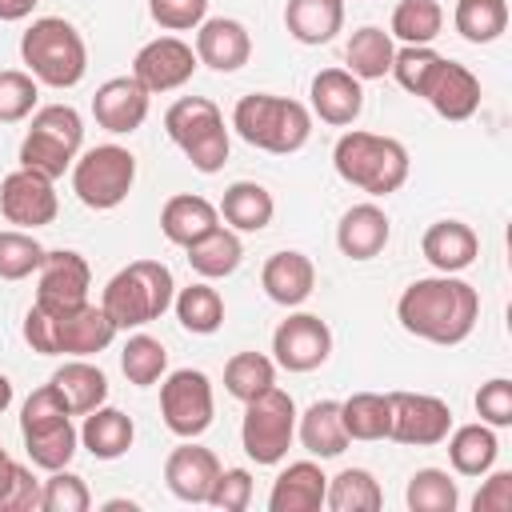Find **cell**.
I'll use <instances>...</instances> for the list:
<instances>
[{
  "mask_svg": "<svg viewBox=\"0 0 512 512\" xmlns=\"http://www.w3.org/2000/svg\"><path fill=\"white\" fill-rule=\"evenodd\" d=\"M396 320L408 336H420L428 344L452 348L464 344L480 320V292L460 280L456 272H436L412 280L396 300Z\"/></svg>",
  "mask_w": 512,
  "mask_h": 512,
  "instance_id": "1",
  "label": "cell"
},
{
  "mask_svg": "<svg viewBox=\"0 0 512 512\" xmlns=\"http://www.w3.org/2000/svg\"><path fill=\"white\" fill-rule=\"evenodd\" d=\"M332 164H336V176L368 196H392L404 188L408 180V148L396 140V136H380V132H344L332 148Z\"/></svg>",
  "mask_w": 512,
  "mask_h": 512,
  "instance_id": "2",
  "label": "cell"
},
{
  "mask_svg": "<svg viewBox=\"0 0 512 512\" xmlns=\"http://www.w3.org/2000/svg\"><path fill=\"white\" fill-rule=\"evenodd\" d=\"M232 128L244 144L272 152V156H292L308 144L312 136V112L300 100L272 96V92H252L240 96L232 108Z\"/></svg>",
  "mask_w": 512,
  "mask_h": 512,
  "instance_id": "3",
  "label": "cell"
},
{
  "mask_svg": "<svg viewBox=\"0 0 512 512\" xmlns=\"http://www.w3.org/2000/svg\"><path fill=\"white\" fill-rule=\"evenodd\" d=\"M20 60L28 64L24 72H32L36 84L64 92V88H76L84 80L88 44L76 32V24H68L64 16H40L20 36Z\"/></svg>",
  "mask_w": 512,
  "mask_h": 512,
  "instance_id": "4",
  "label": "cell"
},
{
  "mask_svg": "<svg viewBox=\"0 0 512 512\" xmlns=\"http://www.w3.org/2000/svg\"><path fill=\"white\" fill-rule=\"evenodd\" d=\"M172 296H176V280H172L168 264L132 260L104 284L100 308L108 312L116 332H128V328H144L148 320H160L172 308Z\"/></svg>",
  "mask_w": 512,
  "mask_h": 512,
  "instance_id": "5",
  "label": "cell"
},
{
  "mask_svg": "<svg viewBox=\"0 0 512 512\" xmlns=\"http://www.w3.org/2000/svg\"><path fill=\"white\" fill-rule=\"evenodd\" d=\"M20 436L28 448V460L44 472L68 468L80 444V432L72 424V408L64 404V396L56 392V384L48 380L44 388H36L24 408H20Z\"/></svg>",
  "mask_w": 512,
  "mask_h": 512,
  "instance_id": "6",
  "label": "cell"
},
{
  "mask_svg": "<svg viewBox=\"0 0 512 512\" xmlns=\"http://www.w3.org/2000/svg\"><path fill=\"white\" fill-rule=\"evenodd\" d=\"M164 132L168 140L188 156V164L204 176L220 172L228 164V128L220 108L208 96H180L168 112H164Z\"/></svg>",
  "mask_w": 512,
  "mask_h": 512,
  "instance_id": "7",
  "label": "cell"
},
{
  "mask_svg": "<svg viewBox=\"0 0 512 512\" xmlns=\"http://www.w3.org/2000/svg\"><path fill=\"white\" fill-rule=\"evenodd\" d=\"M84 144V120L72 104H44L32 112V124L20 140V168H32L48 180H60Z\"/></svg>",
  "mask_w": 512,
  "mask_h": 512,
  "instance_id": "8",
  "label": "cell"
},
{
  "mask_svg": "<svg viewBox=\"0 0 512 512\" xmlns=\"http://www.w3.org/2000/svg\"><path fill=\"white\" fill-rule=\"evenodd\" d=\"M136 184V156L120 144H96L72 160V192L84 208L112 212Z\"/></svg>",
  "mask_w": 512,
  "mask_h": 512,
  "instance_id": "9",
  "label": "cell"
},
{
  "mask_svg": "<svg viewBox=\"0 0 512 512\" xmlns=\"http://www.w3.org/2000/svg\"><path fill=\"white\" fill-rule=\"evenodd\" d=\"M296 436V404L284 388H268L256 400L244 404V424H240V444L248 452V460L272 468L288 456Z\"/></svg>",
  "mask_w": 512,
  "mask_h": 512,
  "instance_id": "10",
  "label": "cell"
},
{
  "mask_svg": "<svg viewBox=\"0 0 512 512\" xmlns=\"http://www.w3.org/2000/svg\"><path fill=\"white\" fill-rule=\"evenodd\" d=\"M212 380L200 368H176L160 384V416L180 440H196L212 428Z\"/></svg>",
  "mask_w": 512,
  "mask_h": 512,
  "instance_id": "11",
  "label": "cell"
},
{
  "mask_svg": "<svg viewBox=\"0 0 512 512\" xmlns=\"http://www.w3.org/2000/svg\"><path fill=\"white\" fill-rule=\"evenodd\" d=\"M88 288H92V268L80 252L72 248H56L44 252L40 268H36V308H44L48 316L72 312L80 304H88Z\"/></svg>",
  "mask_w": 512,
  "mask_h": 512,
  "instance_id": "12",
  "label": "cell"
},
{
  "mask_svg": "<svg viewBox=\"0 0 512 512\" xmlns=\"http://www.w3.org/2000/svg\"><path fill=\"white\" fill-rule=\"evenodd\" d=\"M388 408H392L388 440H396V444L432 448V444H444V436L452 432V408L440 396H428V392H388Z\"/></svg>",
  "mask_w": 512,
  "mask_h": 512,
  "instance_id": "13",
  "label": "cell"
},
{
  "mask_svg": "<svg viewBox=\"0 0 512 512\" xmlns=\"http://www.w3.org/2000/svg\"><path fill=\"white\" fill-rule=\"evenodd\" d=\"M56 180L32 172V168H16L0 180V212L8 224L24 228V232H36L44 224L56 220L60 212V200H56Z\"/></svg>",
  "mask_w": 512,
  "mask_h": 512,
  "instance_id": "14",
  "label": "cell"
},
{
  "mask_svg": "<svg viewBox=\"0 0 512 512\" xmlns=\"http://www.w3.org/2000/svg\"><path fill=\"white\" fill-rule=\"evenodd\" d=\"M332 356V328L312 312H292L272 332V360L288 372H312Z\"/></svg>",
  "mask_w": 512,
  "mask_h": 512,
  "instance_id": "15",
  "label": "cell"
},
{
  "mask_svg": "<svg viewBox=\"0 0 512 512\" xmlns=\"http://www.w3.org/2000/svg\"><path fill=\"white\" fill-rule=\"evenodd\" d=\"M196 48L192 44H184L180 36H156V40H148L140 52H136V60H132V76L156 96V92H176V88H184L188 80H192V72H196Z\"/></svg>",
  "mask_w": 512,
  "mask_h": 512,
  "instance_id": "16",
  "label": "cell"
},
{
  "mask_svg": "<svg viewBox=\"0 0 512 512\" xmlns=\"http://www.w3.org/2000/svg\"><path fill=\"white\" fill-rule=\"evenodd\" d=\"M148 100H152V92L128 72V76H112V80H104L100 88H96V96H92V116H96V124L104 128V132H112V136H128V132H136L144 120H148Z\"/></svg>",
  "mask_w": 512,
  "mask_h": 512,
  "instance_id": "17",
  "label": "cell"
},
{
  "mask_svg": "<svg viewBox=\"0 0 512 512\" xmlns=\"http://www.w3.org/2000/svg\"><path fill=\"white\" fill-rule=\"evenodd\" d=\"M52 320V356H96L116 340V324L100 304H80Z\"/></svg>",
  "mask_w": 512,
  "mask_h": 512,
  "instance_id": "18",
  "label": "cell"
},
{
  "mask_svg": "<svg viewBox=\"0 0 512 512\" xmlns=\"http://www.w3.org/2000/svg\"><path fill=\"white\" fill-rule=\"evenodd\" d=\"M220 476V460L212 448H200L192 440H184L180 448L168 452L164 460V484L176 500L184 504H208V492Z\"/></svg>",
  "mask_w": 512,
  "mask_h": 512,
  "instance_id": "19",
  "label": "cell"
},
{
  "mask_svg": "<svg viewBox=\"0 0 512 512\" xmlns=\"http://www.w3.org/2000/svg\"><path fill=\"white\" fill-rule=\"evenodd\" d=\"M420 100H428L440 120L460 124V120L476 116V108H480V80L472 68H464L456 60H440Z\"/></svg>",
  "mask_w": 512,
  "mask_h": 512,
  "instance_id": "20",
  "label": "cell"
},
{
  "mask_svg": "<svg viewBox=\"0 0 512 512\" xmlns=\"http://www.w3.org/2000/svg\"><path fill=\"white\" fill-rule=\"evenodd\" d=\"M360 84L364 80H356L348 68H324V72H316L312 76V88H308L312 112L324 124H332V128L356 124V116L364 112V88Z\"/></svg>",
  "mask_w": 512,
  "mask_h": 512,
  "instance_id": "21",
  "label": "cell"
},
{
  "mask_svg": "<svg viewBox=\"0 0 512 512\" xmlns=\"http://www.w3.org/2000/svg\"><path fill=\"white\" fill-rule=\"evenodd\" d=\"M196 60L208 64L212 72H236L252 56V36L240 20L232 16H212L196 28Z\"/></svg>",
  "mask_w": 512,
  "mask_h": 512,
  "instance_id": "22",
  "label": "cell"
},
{
  "mask_svg": "<svg viewBox=\"0 0 512 512\" xmlns=\"http://www.w3.org/2000/svg\"><path fill=\"white\" fill-rule=\"evenodd\" d=\"M388 236H392V220H388L384 208L372 204V200L352 204V208L340 216V224H336V248H340L348 260H372V256H380L384 244H388Z\"/></svg>",
  "mask_w": 512,
  "mask_h": 512,
  "instance_id": "23",
  "label": "cell"
},
{
  "mask_svg": "<svg viewBox=\"0 0 512 512\" xmlns=\"http://www.w3.org/2000/svg\"><path fill=\"white\" fill-rule=\"evenodd\" d=\"M420 252L436 272H464L480 256V236L464 220H436L420 236Z\"/></svg>",
  "mask_w": 512,
  "mask_h": 512,
  "instance_id": "24",
  "label": "cell"
},
{
  "mask_svg": "<svg viewBox=\"0 0 512 512\" xmlns=\"http://www.w3.org/2000/svg\"><path fill=\"white\" fill-rule=\"evenodd\" d=\"M260 288L280 308H300L316 288V268L304 252H276L260 268Z\"/></svg>",
  "mask_w": 512,
  "mask_h": 512,
  "instance_id": "25",
  "label": "cell"
},
{
  "mask_svg": "<svg viewBox=\"0 0 512 512\" xmlns=\"http://www.w3.org/2000/svg\"><path fill=\"white\" fill-rule=\"evenodd\" d=\"M328 476L320 472L316 460H296L288 464L268 492V512H316L324 504Z\"/></svg>",
  "mask_w": 512,
  "mask_h": 512,
  "instance_id": "26",
  "label": "cell"
},
{
  "mask_svg": "<svg viewBox=\"0 0 512 512\" xmlns=\"http://www.w3.org/2000/svg\"><path fill=\"white\" fill-rule=\"evenodd\" d=\"M216 224H220L216 204L204 200V196H192V192H180V196L164 200V208H160V232H164V240L176 244V248L196 244V240L208 236Z\"/></svg>",
  "mask_w": 512,
  "mask_h": 512,
  "instance_id": "27",
  "label": "cell"
},
{
  "mask_svg": "<svg viewBox=\"0 0 512 512\" xmlns=\"http://www.w3.org/2000/svg\"><path fill=\"white\" fill-rule=\"evenodd\" d=\"M216 212L224 216V224H228L232 232H264V228L272 224V216H276V200H272V192H268L264 184H256V180H236V184L224 188Z\"/></svg>",
  "mask_w": 512,
  "mask_h": 512,
  "instance_id": "28",
  "label": "cell"
},
{
  "mask_svg": "<svg viewBox=\"0 0 512 512\" xmlns=\"http://www.w3.org/2000/svg\"><path fill=\"white\" fill-rule=\"evenodd\" d=\"M136 440V424L120 408H92L80 424V444L88 448L92 460H120Z\"/></svg>",
  "mask_w": 512,
  "mask_h": 512,
  "instance_id": "29",
  "label": "cell"
},
{
  "mask_svg": "<svg viewBox=\"0 0 512 512\" xmlns=\"http://www.w3.org/2000/svg\"><path fill=\"white\" fill-rule=\"evenodd\" d=\"M56 392L64 396V404L72 408V416H88L92 408H100L108 400V376L88 364V356H72L68 364H60L52 372Z\"/></svg>",
  "mask_w": 512,
  "mask_h": 512,
  "instance_id": "30",
  "label": "cell"
},
{
  "mask_svg": "<svg viewBox=\"0 0 512 512\" xmlns=\"http://www.w3.org/2000/svg\"><path fill=\"white\" fill-rule=\"evenodd\" d=\"M444 440H448V464L456 476H484L500 456V440L484 420L460 424Z\"/></svg>",
  "mask_w": 512,
  "mask_h": 512,
  "instance_id": "31",
  "label": "cell"
},
{
  "mask_svg": "<svg viewBox=\"0 0 512 512\" xmlns=\"http://www.w3.org/2000/svg\"><path fill=\"white\" fill-rule=\"evenodd\" d=\"M284 28L300 44H328L344 28V0H288Z\"/></svg>",
  "mask_w": 512,
  "mask_h": 512,
  "instance_id": "32",
  "label": "cell"
},
{
  "mask_svg": "<svg viewBox=\"0 0 512 512\" xmlns=\"http://www.w3.org/2000/svg\"><path fill=\"white\" fill-rule=\"evenodd\" d=\"M296 436L320 460L340 456L348 448V432H344V420H340V400H316V404H308V412L296 424Z\"/></svg>",
  "mask_w": 512,
  "mask_h": 512,
  "instance_id": "33",
  "label": "cell"
},
{
  "mask_svg": "<svg viewBox=\"0 0 512 512\" xmlns=\"http://www.w3.org/2000/svg\"><path fill=\"white\" fill-rule=\"evenodd\" d=\"M188 252V264L200 280H220V276H232L244 260V244H240V232L232 228H212L208 236H200L196 244L184 248Z\"/></svg>",
  "mask_w": 512,
  "mask_h": 512,
  "instance_id": "34",
  "label": "cell"
},
{
  "mask_svg": "<svg viewBox=\"0 0 512 512\" xmlns=\"http://www.w3.org/2000/svg\"><path fill=\"white\" fill-rule=\"evenodd\" d=\"M392 56H396V44H392V36H388L384 28H376V24L356 28L352 40H348V48H344L348 72H352L356 80H380V76H388Z\"/></svg>",
  "mask_w": 512,
  "mask_h": 512,
  "instance_id": "35",
  "label": "cell"
},
{
  "mask_svg": "<svg viewBox=\"0 0 512 512\" xmlns=\"http://www.w3.org/2000/svg\"><path fill=\"white\" fill-rule=\"evenodd\" d=\"M172 308H176L180 328L192 332V336H212L224 324V300L208 280H196V284L180 288L172 296Z\"/></svg>",
  "mask_w": 512,
  "mask_h": 512,
  "instance_id": "36",
  "label": "cell"
},
{
  "mask_svg": "<svg viewBox=\"0 0 512 512\" xmlns=\"http://www.w3.org/2000/svg\"><path fill=\"white\" fill-rule=\"evenodd\" d=\"M340 420H344L348 440H388V424H392L388 396L352 392L348 400H340Z\"/></svg>",
  "mask_w": 512,
  "mask_h": 512,
  "instance_id": "37",
  "label": "cell"
},
{
  "mask_svg": "<svg viewBox=\"0 0 512 512\" xmlns=\"http://www.w3.org/2000/svg\"><path fill=\"white\" fill-rule=\"evenodd\" d=\"M324 504L332 512H376L384 504V492H380V480L368 468H344L328 480Z\"/></svg>",
  "mask_w": 512,
  "mask_h": 512,
  "instance_id": "38",
  "label": "cell"
},
{
  "mask_svg": "<svg viewBox=\"0 0 512 512\" xmlns=\"http://www.w3.org/2000/svg\"><path fill=\"white\" fill-rule=\"evenodd\" d=\"M452 24L468 44H492L508 28V0H456Z\"/></svg>",
  "mask_w": 512,
  "mask_h": 512,
  "instance_id": "39",
  "label": "cell"
},
{
  "mask_svg": "<svg viewBox=\"0 0 512 512\" xmlns=\"http://www.w3.org/2000/svg\"><path fill=\"white\" fill-rule=\"evenodd\" d=\"M276 384V360H268L264 352H236L228 364H224V388L232 400L248 404L256 400L260 392H268Z\"/></svg>",
  "mask_w": 512,
  "mask_h": 512,
  "instance_id": "40",
  "label": "cell"
},
{
  "mask_svg": "<svg viewBox=\"0 0 512 512\" xmlns=\"http://www.w3.org/2000/svg\"><path fill=\"white\" fill-rule=\"evenodd\" d=\"M120 372L128 376V384L152 388V384L164 380V372H168V352H164V344H160L156 336H148V332L128 336V344H124V352H120Z\"/></svg>",
  "mask_w": 512,
  "mask_h": 512,
  "instance_id": "41",
  "label": "cell"
},
{
  "mask_svg": "<svg viewBox=\"0 0 512 512\" xmlns=\"http://www.w3.org/2000/svg\"><path fill=\"white\" fill-rule=\"evenodd\" d=\"M444 28V8L436 0H400L392 8V28L388 36L404 44H432Z\"/></svg>",
  "mask_w": 512,
  "mask_h": 512,
  "instance_id": "42",
  "label": "cell"
},
{
  "mask_svg": "<svg viewBox=\"0 0 512 512\" xmlns=\"http://www.w3.org/2000/svg\"><path fill=\"white\" fill-rule=\"evenodd\" d=\"M404 500L412 512H456L460 488L444 468H420V472H412Z\"/></svg>",
  "mask_w": 512,
  "mask_h": 512,
  "instance_id": "43",
  "label": "cell"
},
{
  "mask_svg": "<svg viewBox=\"0 0 512 512\" xmlns=\"http://www.w3.org/2000/svg\"><path fill=\"white\" fill-rule=\"evenodd\" d=\"M440 60H444V56H440L432 44H404V48H396L388 72L396 76V84H400L404 92L424 96V88H428V80H432V72H436Z\"/></svg>",
  "mask_w": 512,
  "mask_h": 512,
  "instance_id": "44",
  "label": "cell"
},
{
  "mask_svg": "<svg viewBox=\"0 0 512 512\" xmlns=\"http://www.w3.org/2000/svg\"><path fill=\"white\" fill-rule=\"evenodd\" d=\"M44 260V244L24 232V228H8L0 232V280H24L40 268Z\"/></svg>",
  "mask_w": 512,
  "mask_h": 512,
  "instance_id": "45",
  "label": "cell"
},
{
  "mask_svg": "<svg viewBox=\"0 0 512 512\" xmlns=\"http://www.w3.org/2000/svg\"><path fill=\"white\" fill-rule=\"evenodd\" d=\"M40 84L24 68H0V124H20L36 112Z\"/></svg>",
  "mask_w": 512,
  "mask_h": 512,
  "instance_id": "46",
  "label": "cell"
},
{
  "mask_svg": "<svg viewBox=\"0 0 512 512\" xmlns=\"http://www.w3.org/2000/svg\"><path fill=\"white\" fill-rule=\"evenodd\" d=\"M88 508H92V492L84 476L68 468L48 472V480L40 484V512H88Z\"/></svg>",
  "mask_w": 512,
  "mask_h": 512,
  "instance_id": "47",
  "label": "cell"
},
{
  "mask_svg": "<svg viewBox=\"0 0 512 512\" xmlns=\"http://www.w3.org/2000/svg\"><path fill=\"white\" fill-rule=\"evenodd\" d=\"M148 16L164 32H192L208 20V0H148Z\"/></svg>",
  "mask_w": 512,
  "mask_h": 512,
  "instance_id": "48",
  "label": "cell"
},
{
  "mask_svg": "<svg viewBox=\"0 0 512 512\" xmlns=\"http://www.w3.org/2000/svg\"><path fill=\"white\" fill-rule=\"evenodd\" d=\"M476 416L488 428H508L512 424V380L508 376H492L488 384H480V392H476Z\"/></svg>",
  "mask_w": 512,
  "mask_h": 512,
  "instance_id": "49",
  "label": "cell"
},
{
  "mask_svg": "<svg viewBox=\"0 0 512 512\" xmlns=\"http://www.w3.org/2000/svg\"><path fill=\"white\" fill-rule=\"evenodd\" d=\"M208 504L224 508V512H244L252 504V472L248 468H220V476L208 492Z\"/></svg>",
  "mask_w": 512,
  "mask_h": 512,
  "instance_id": "50",
  "label": "cell"
},
{
  "mask_svg": "<svg viewBox=\"0 0 512 512\" xmlns=\"http://www.w3.org/2000/svg\"><path fill=\"white\" fill-rule=\"evenodd\" d=\"M36 508H40V480L32 476V468L16 464V476L0 496V512H36Z\"/></svg>",
  "mask_w": 512,
  "mask_h": 512,
  "instance_id": "51",
  "label": "cell"
},
{
  "mask_svg": "<svg viewBox=\"0 0 512 512\" xmlns=\"http://www.w3.org/2000/svg\"><path fill=\"white\" fill-rule=\"evenodd\" d=\"M484 488L476 492L472 508L476 512H512V472H484Z\"/></svg>",
  "mask_w": 512,
  "mask_h": 512,
  "instance_id": "52",
  "label": "cell"
},
{
  "mask_svg": "<svg viewBox=\"0 0 512 512\" xmlns=\"http://www.w3.org/2000/svg\"><path fill=\"white\" fill-rule=\"evenodd\" d=\"M32 8H36V0H0V20L4 24L24 20V16H32Z\"/></svg>",
  "mask_w": 512,
  "mask_h": 512,
  "instance_id": "53",
  "label": "cell"
},
{
  "mask_svg": "<svg viewBox=\"0 0 512 512\" xmlns=\"http://www.w3.org/2000/svg\"><path fill=\"white\" fill-rule=\"evenodd\" d=\"M12 476H16V460H12V456H8L4 448H0V496L8 492V484H12Z\"/></svg>",
  "mask_w": 512,
  "mask_h": 512,
  "instance_id": "54",
  "label": "cell"
},
{
  "mask_svg": "<svg viewBox=\"0 0 512 512\" xmlns=\"http://www.w3.org/2000/svg\"><path fill=\"white\" fill-rule=\"evenodd\" d=\"M8 404H12V380L0 372V412H8Z\"/></svg>",
  "mask_w": 512,
  "mask_h": 512,
  "instance_id": "55",
  "label": "cell"
}]
</instances>
